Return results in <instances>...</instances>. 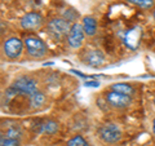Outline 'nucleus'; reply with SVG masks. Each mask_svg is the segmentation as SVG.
<instances>
[{
    "instance_id": "nucleus-1",
    "label": "nucleus",
    "mask_w": 155,
    "mask_h": 146,
    "mask_svg": "<svg viewBox=\"0 0 155 146\" xmlns=\"http://www.w3.org/2000/svg\"><path fill=\"white\" fill-rule=\"evenodd\" d=\"M71 23L65 18H54L48 23V30L54 38L62 39L64 36H67L71 30Z\"/></svg>"
},
{
    "instance_id": "nucleus-2",
    "label": "nucleus",
    "mask_w": 155,
    "mask_h": 146,
    "mask_svg": "<svg viewBox=\"0 0 155 146\" xmlns=\"http://www.w3.org/2000/svg\"><path fill=\"white\" fill-rule=\"evenodd\" d=\"M25 45H26V49L27 53L34 58H41L43 56H45L47 53V45L45 43L40 40L39 38L35 36H28L25 39Z\"/></svg>"
},
{
    "instance_id": "nucleus-3",
    "label": "nucleus",
    "mask_w": 155,
    "mask_h": 146,
    "mask_svg": "<svg viewBox=\"0 0 155 146\" xmlns=\"http://www.w3.org/2000/svg\"><path fill=\"white\" fill-rule=\"evenodd\" d=\"M98 133H100V137L107 144H115L122 138V131H120L118 125L113 123L102 125L100 128Z\"/></svg>"
},
{
    "instance_id": "nucleus-4",
    "label": "nucleus",
    "mask_w": 155,
    "mask_h": 146,
    "mask_svg": "<svg viewBox=\"0 0 155 146\" xmlns=\"http://www.w3.org/2000/svg\"><path fill=\"white\" fill-rule=\"evenodd\" d=\"M12 87L18 92V95H28L31 96L36 92V81L28 76H21L14 80Z\"/></svg>"
},
{
    "instance_id": "nucleus-5",
    "label": "nucleus",
    "mask_w": 155,
    "mask_h": 146,
    "mask_svg": "<svg viewBox=\"0 0 155 146\" xmlns=\"http://www.w3.org/2000/svg\"><path fill=\"white\" fill-rule=\"evenodd\" d=\"M23 48V43L18 38H9L4 41L3 51L9 60H16L19 57Z\"/></svg>"
},
{
    "instance_id": "nucleus-6",
    "label": "nucleus",
    "mask_w": 155,
    "mask_h": 146,
    "mask_svg": "<svg viewBox=\"0 0 155 146\" xmlns=\"http://www.w3.org/2000/svg\"><path fill=\"white\" fill-rule=\"evenodd\" d=\"M41 25H43V17L36 12L26 13L21 18V26L25 30L35 31V30H39L41 27Z\"/></svg>"
},
{
    "instance_id": "nucleus-7",
    "label": "nucleus",
    "mask_w": 155,
    "mask_h": 146,
    "mask_svg": "<svg viewBox=\"0 0 155 146\" xmlns=\"http://www.w3.org/2000/svg\"><path fill=\"white\" fill-rule=\"evenodd\" d=\"M84 28H83V25L80 23H74L71 26V30L67 35V43L71 48H79L81 47L84 41Z\"/></svg>"
},
{
    "instance_id": "nucleus-8",
    "label": "nucleus",
    "mask_w": 155,
    "mask_h": 146,
    "mask_svg": "<svg viewBox=\"0 0 155 146\" xmlns=\"http://www.w3.org/2000/svg\"><path fill=\"white\" fill-rule=\"evenodd\" d=\"M106 101L110 106H113L115 109H124L127 106L130 105V96H127V95H122V93H118V92H114L111 91L106 95Z\"/></svg>"
},
{
    "instance_id": "nucleus-9",
    "label": "nucleus",
    "mask_w": 155,
    "mask_h": 146,
    "mask_svg": "<svg viewBox=\"0 0 155 146\" xmlns=\"http://www.w3.org/2000/svg\"><path fill=\"white\" fill-rule=\"evenodd\" d=\"M141 36H142V30L140 26H136L124 35V43L129 49H137L138 45H140V40H141Z\"/></svg>"
},
{
    "instance_id": "nucleus-10",
    "label": "nucleus",
    "mask_w": 155,
    "mask_h": 146,
    "mask_svg": "<svg viewBox=\"0 0 155 146\" xmlns=\"http://www.w3.org/2000/svg\"><path fill=\"white\" fill-rule=\"evenodd\" d=\"M85 62L91 67H98L105 62V56L101 51H91L85 56Z\"/></svg>"
},
{
    "instance_id": "nucleus-11",
    "label": "nucleus",
    "mask_w": 155,
    "mask_h": 146,
    "mask_svg": "<svg viewBox=\"0 0 155 146\" xmlns=\"http://www.w3.org/2000/svg\"><path fill=\"white\" fill-rule=\"evenodd\" d=\"M4 125H5V123H4ZM2 134L19 141V138H21V136H22V131H21V128H19V125L17 123H7L5 132L2 131Z\"/></svg>"
},
{
    "instance_id": "nucleus-12",
    "label": "nucleus",
    "mask_w": 155,
    "mask_h": 146,
    "mask_svg": "<svg viewBox=\"0 0 155 146\" xmlns=\"http://www.w3.org/2000/svg\"><path fill=\"white\" fill-rule=\"evenodd\" d=\"M83 28L87 35H94L97 31V22L93 17H84L83 18Z\"/></svg>"
},
{
    "instance_id": "nucleus-13",
    "label": "nucleus",
    "mask_w": 155,
    "mask_h": 146,
    "mask_svg": "<svg viewBox=\"0 0 155 146\" xmlns=\"http://www.w3.org/2000/svg\"><path fill=\"white\" fill-rule=\"evenodd\" d=\"M111 91L118 92V93H122V95H127V96H130L134 93L133 87L127 84V83H116V84H113L111 85Z\"/></svg>"
},
{
    "instance_id": "nucleus-14",
    "label": "nucleus",
    "mask_w": 155,
    "mask_h": 146,
    "mask_svg": "<svg viewBox=\"0 0 155 146\" xmlns=\"http://www.w3.org/2000/svg\"><path fill=\"white\" fill-rule=\"evenodd\" d=\"M44 102H45V96L41 92L36 91L35 93H32L30 96V104L32 108H40V106L44 105Z\"/></svg>"
},
{
    "instance_id": "nucleus-15",
    "label": "nucleus",
    "mask_w": 155,
    "mask_h": 146,
    "mask_svg": "<svg viewBox=\"0 0 155 146\" xmlns=\"http://www.w3.org/2000/svg\"><path fill=\"white\" fill-rule=\"evenodd\" d=\"M41 131L43 132L49 133V134H53V133H56L58 131V124L56 123V121H53V120H48V121H45L44 124H41Z\"/></svg>"
},
{
    "instance_id": "nucleus-16",
    "label": "nucleus",
    "mask_w": 155,
    "mask_h": 146,
    "mask_svg": "<svg viewBox=\"0 0 155 146\" xmlns=\"http://www.w3.org/2000/svg\"><path fill=\"white\" fill-rule=\"evenodd\" d=\"M128 2L143 9H150L154 7V0H128Z\"/></svg>"
},
{
    "instance_id": "nucleus-17",
    "label": "nucleus",
    "mask_w": 155,
    "mask_h": 146,
    "mask_svg": "<svg viewBox=\"0 0 155 146\" xmlns=\"http://www.w3.org/2000/svg\"><path fill=\"white\" fill-rule=\"evenodd\" d=\"M67 146H89V145L81 136H74L71 140L67 141Z\"/></svg>"
},
{
    "instance_id": "nucleus-18",
    "label": "nucleus",
    "mask_w": 155,
    "mask_h": 146,
    "mask_svg": "<svg viewBox=\"0 0 155 146\" xmlns=\"http://www.w3.org/2000/svg\"><path fill=\"white\" fill-rule=\"evenodd\" d=\"M0 145L2 146H18L19 141L11 138V137H7V136H4V134H0Z\"/></svg>"
},
{
    "instance_id": "nucleus-19",
    "label": "nucleus",
    "mask_w": 155,
    "mask_h": 146,
    "mask_svg": "<svg viewBox=\"0 0 155 146\" xmlns=\"http://www.w3.org/2000/svg\"><path fill=\"white\" fill-rule=\"evenodd\" d=\"M85 87H93V88H98L100 83L96 81V80H91V81H87L85 83Z\"/></svg>"
},
{
    "instance_id": "nucleus-20",
    "label": "nucleus",
    "mask_w": 155,
    "mask_h": 146,
    "mask_svg": "<svg viewBox=\"0 0 155 146\" xmlns=\"http://www.w3.org/2000/svg\"><path fill=\"white\" fill-rule=\"evenodd\" d=\"M70 71L72 72V74L78 75V76H80V78H84V79H87V78H88V76H87V75H84L83 72H80V71H76V70H70Z\"/></svg>"
},
{
    "instance_id": "nucleus-21",
    "label": "nucleus",
    "mask_w": 155,
    "mask_h": 146,
    "mask_svg": "<svg viewBox=\"0 0 155 146\" xmlns=\"http://www.w3.org/2000/svg\"><path fill=\"white\" fill-rule=\"evenodd\" d=\"M153 131H154V134H155V119H154V123H153Z\"/></svg>"
},
{
    "instance_id": "nucleus-22",
    "label": "nucleus",
    "mask_w": 155,
    "mask_h": 146,
    "mask_svg": "<svg viewBox=\"0 0 155 146\" xmlns=\"http://www.w3.org/2000/svg\"><path fill=\"white\" fill-rule=\"evenodd\" d=\"M154 19H155V11H154Z\"/></svg>"
},
{
    "instance_id": "nucleus-23",
    "label": "nucleus",
    "mask_w": 155,
    "mask_h": 146,
    "mask_svg": "<svg viewBox=\"0 0 155 146\" xmlns=\"http://www.w3.org/2000/svg\"><path fill=\"white\" fill-rule=\"evenodd\" d=\"M154 105H155V100H154Z\"/></svg>"
}]
</instances>
